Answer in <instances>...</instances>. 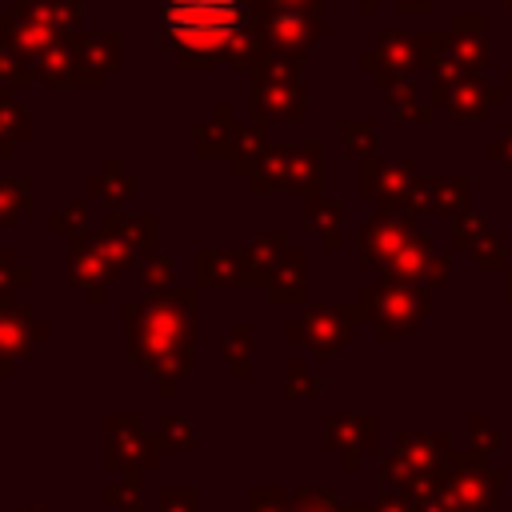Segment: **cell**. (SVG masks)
I'll list each match as a JSON object with an SVG mask.
<instances>
[{"label":"cell","mask_w":512,"mask_h":512,"mask_svg":"<svg viewBox=\"0 0 512 512\" xmlns=\"http://www.w3.org/2000/svg\"><path fill=\"white\" fill-rule=\"evenodd\" d=\"M160 24L168 44L180 52L212 56L240 32V4L236 0H164Z\"/></svg>","instance_id":"6da1fadb"}]
</instances>
